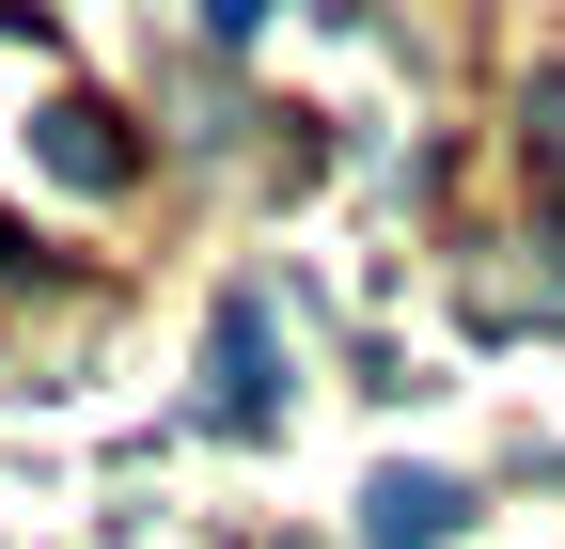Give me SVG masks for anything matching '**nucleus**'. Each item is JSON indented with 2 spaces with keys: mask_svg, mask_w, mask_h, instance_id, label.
<instances>
[{
  "mask_svg": "<svg viewBox=\"0 0 565 549\" xmlns=\"http://www.w3.org/2000/svg\"><path fill=\"white\" fill-rule=\"evenodd\" d=\"M267 283H236L221 299V377H204V424H267Z\"/></svg>",
  "mask_w": 565,
  "mask_h": 549,
  "instance_id": "nucleus-1",
  "label": "nucleus"
},
{
  "mask_svg": "<svg viewBox=\"0 0 565 549\" xmlns=\"http://www.w3.org/2000/svg\"><path fill=\"white\" fill-rule=\"evenodd\" d=\"M456 518H471L456 471H377V487H362V534H377V549H440Z\"/></svg>",
  "mask_w": 565,
  "mask_h": 549,
  "instance_id": "nucleus-2",
  "label": "nucleus"
},
{
  "mask_svg": "<svg viewBox=\"0 0 565 549\" xmlns=\"http://www.w3.org/2000/svg\"><path fill=\"white\" fill-rule=\"evenodd\" d=\"M32 158H47V173H63V189H126V126H110V110H95V95H63V110H47V126H32Z\"/></svg>",
  "mask_w": 565,
  "mask_h": 549,
  "instance_id": "nucleus-3",
  "label": "nucleus"
}]
</instances>
